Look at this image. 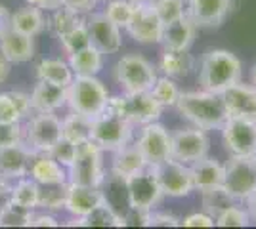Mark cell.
<instances>
[{"label":"cell","mask_w":256,"mask_h":229,"mask_svg":"<svg viewBox=\"0 0 256 229\" xmlns=\"http://www.w3.org/2000/svg\"><path fill=\"white\" fill-rule=\"evenodd\" d=\"M176 109L193 126L203 130L222 128V124L228 120V111H226L222 94L206 92L203 88L201 92H182Z\"/></svg>","instance_id":"obj_1"},{"label":"cell","mask_w":256,"mask_h":229,"mask_svg":"<svg viewBox=\"0 0 256 229\" xmlns=\"http://www.w3.org/2000/svg\"><path fill=\"white\" fill-rule=\"evenodd\" d=\"M243 67L241 61L230 50H208L201 59L199 67V84L206 92L222 94L224 90L241 80Z\"/></svg>","instance_id":"obj_2"},{"label":"cell","mask_w":256,"mask_h":229,"mask_svg":"<svg viewBox=\"0 0 256 229\" xmlns=\"http://www.w3.org/2000/svg\"><path fill=\"white\" fill-rule=\"evenodd\" d=\"M106 111L128 120L132 126H144L159 120L162 107L151 92H122L118 96H109Z\"/></svg>","instance_id":"obj_3"},{"label":"cell","mask_w":256,"mask_h":229,"mask_svg":"<svg viewBox=\"0 0 256 229\" xmlns=\"http://www.w3.org/2000/svg\"><path fill=\"white\" fill-rule=\"evenodd\" d=\"M107 99L109 92L98 76H75L73 82L67 86L69 109L88 119H94L106 111Z\"/></svg>","instance_id":"obj_4"},{"label":"cell","mask_w":256,"mask_h":229,"mask_svg":"<svg viewBox=\"0 0 256 229\" xmlns=\"http://www.w3.org/2000/svg\"><path fill=\"white\" fill-rule=\"evenodd\" d=\"M69 182L80 186L102 187L106 182L104 172V149L92 140L76 145V155L71 166L67 168Z\"/></svg>","instance_id":"obj_5"},{"label":"cell","mask_w":256,"mask_h":229,"mask_svg":"<svg viewBox=\"0 0 256 229\" xmlns=\"http://www.w3.org/2000/svg\"><path fill=\"white\" fill-rule=\"evenodd\" d=\"M115 80L124 92H150L157 80V69L144 55H122L115 65Z\"/></svg>","instance_id":"obj_6"},{"label":"cell","mask_w":256,"mask_h":229,"mask_svg":"<svg viewBox=\"0 0 256 229\" xmlns=\"http://www.w3.org/2000/svg\"><path fill=\"white\" fill-rule=\"evenodd\" d=\"M62 140V119L56 113H34L23 124V143L32 153H48Z\"/></svg>","instance_id":"obj_7"},{"label":"cell","mask_w":256,"mask_h":229,"mask_svg":"<svg viewBox=\"0 0 256 229\" xmlns=\"http://www.w3.org/2000/svg\"><path fill=\"white\" fill-rule=\"evenodd\" d=\"M90 140L100 145L104 151H117L124 147L132 140V124L128 120L120 119L117 115L104 111L92 119V132Z\"/></svg>","instance_id":"obj_8"},{"label":"cell","mask_w":256,"mask_h":229,"mask_svg":"<svg viewBox=\"0 0 256 229\" xmlns=\"http://www.w3.org/2000/svg\"><path fill=\"white\" fill-rule=\"evenodd\" d=\"M224 187L235 203H246L256 191V163L254 157H232L224 166Z\"/></svg>","instance_id":"obj_9"},{"label":"cell","mask_w":256,"mask_h":229,"mask_svg":"<svg viewBox=\"0 0 256 229\" xmlns=\"http://www.w3.org/2000/svg\"><path fill=\"white\" fill-rule=\"evenodd\" d=\"M124 189H126L128 208H144V210H153L162 199V189L157 180L155 170L148 166L138 174L128 176L122 180Z\"/></svg>","instance_id":"obj_10"},{"label":"cell","mask_w":256,"mask_h":229,"mask_svg":"<svg viewBox=\"0 0 256 229\" xmlns=\"http://www.w3.org/2000/svg\"><path fill=\"white\" fill-rule=\"evenodd\" d=\"M134 11L128 23V34L140 44H159L162 38V21L155 11V0H132Z\"/></svg>","instance_id":"obj_11"},{"label":"cell","mask_w":256,"mask_h":229,"mask_svg":"<svg viewBox=\"0 0 256 229\" xmlns=\"http://www.w3.org/2000/svg\"><path fill=\"white\" fill-rule=\"evenodd\" d=\"M220 130L232 157H256V120L228 117Z\"/></svg>","instance_id":"obj_12"},{"label":"cell","mask_w":256,"mask_h":229,"mask_svg":"<svg viewBox=\"0 0 256 229\" xmlns=\"http://www.w3.org/2000/svg\"><path fill=\"white\" fill-rule=\"evenodd\" d=\"M136 145L146 157L148 166H157L172 157V134L159 120L142 126Z\"/></svg>","instance_id":"obj_13"},{"label":"cell","mask_w":256,"mask_h":229,"mask_svg":"<svg viewBox=\"0 0 256 229\" xmlns=\"http://www.w3.org/2000/svg\"><path fill=\"white\" fill-rule=\"evenodd\" d=\"M151 168L157 174L162 195L180 199V197H188L192 191H195L190 164H184L170 157L168 161L157 164V166H151Z\"/></svg>","instance_id":"obj_14"},{"label":"cell","mask_w":256,"mask_h":229,"mask_svg":"<svg viewBox=\"0 0 256 229\" xmlns=\"http://www.w3.org/2000/svg\"><path fill=\"white\" fill-rule=\"evenodd\" d=\"M210 140L206 136V130L190 126L172 132V159L184 164H193L195 161L208 155Z\"/></svg>","instance_id":"obj_15"},{"label":"cell","mask_w":256,"mask_h":229,"mask_svg":"<svg viewBox=\"0 0 256 229\" xmlns=\"http://www.w3.org/2000/svg\"><path fill=\"white\" fill-rule=\"evenodd\" d=\"M107 197L100 187L80 186L67 182L65 186V212L71 218H84L96 207H100Z\"/></svg>","instance_id":"obj_16"},{"label":"cell","mask_w":256,"mask_h":229,"mask_svg":"<svg viewBox=\"0 0 256 229\" xmlns=\"http://www.w3.org/2000/svg\"><path fill=\"white\" fill-rule=\"evenodd\" d=\"M86 27L90 33V40L104 55L117 54L122 48V34L113 21H109L106 13H92L86 17Z\"/></svg>","instance_id":"obj_17"},{"label":"cell","mask_w":256,"mask_h":229,"mask_svg":"<svg viewBox=\"0 0 256 229\" xmlns=\"http://www.w3.org/2000/svg\"><path fill=\"white\" fill-rule=\"evenodd\" d=\"M232 0H188L186 13L197 27H220L232 10Z\"/></svg>","instance_id":"obj_18"},{"label":"cell","mask_w":256,"mask_h":229,"mask_svg":"<svg viewBox=\"0 0 256 229\" xmlns=\"http://www.w3.org/2000/svg\"><path fill=\"white\" fill-rule=\"evenodd\" d=\"M228 117L256 120V88L245 82H235L222 92Z\"/></svg>","instance_id":"obj_19"},{"label":"cell","mask_w":256,"mask_h":229,"mask_svg":"<svg viewBox=\"0 0 256 229\" xmlns=\"http://www.w3.org/2000/svg\"><path fill=\"white\" fill-rule=\"evenodd\" d=\"M29 178L38 186H64L69 182V172L48 153H32L29 164Z\"/></svg>","instance_id":"obj_20"},{"label":"cell","mask_w":256,"mask_h":229,"mask_svg":"<svg viewBox=\"0 0 256 229\" xmlns=\"http://www.w3.org/2000/svg\"><path fill=\"white\" fill-rule=\"evenodd\" d=\"M32 151L25 143H16L8 147H0V178L16 182L29 174V164Z\"/></svg>","instance_id":"obj_21"},{"label":"cell","mask_w":256,"mask_h":229,"mask_svg":"<svg viewBox=\"0 0 256 229\" xmlns=\"http://www.w3.org/2000/svg\"><path fill=\"white\" fill-rule=\"evenodd\" d=\"M67 105V88L48 80H36L31 92L32 113H58Z\"/></svg>","instance_id":"obj_22"},{"label":"cell","mask_w":256,"mask_h":229,"mask_svg":"<svg viewBox=\"0 0 256 229\" xmlns=\"http://www.w3.org/2000/svg\"><path fill=\"white\" fill-rule=\"evenodd\" d=\"M0 55L10 63L20 65L31 61L34 55V40L32 36H27L23 33H18L14 29H8L0 36Z\"/></svg>","instance_id":"obj_23"},{"label":"cell","mask_w":256,"mask_h":229,"mask_svg":"<svg viewBox=\"0 0 256 229\" xmlns=\"http://www.w3.org/2000/svg\"><path fill=\"white\" fill-rule=\"evenodd\" d=\"M32 113L31 94L25 92H0V124L23 122Z\"/></svg>","instance_id":"obj_24"},{"label":"cell","mask_w":256,"mask_h":229,"mask_svg":"<svg viewBox=\"0 0 256 229\" xmlns=\"http://www.w3.org/2000/svg\"><path fill=\"white\" fill-rule=\"evenodd\" d=\"M195 31H197V25L186 13L184 17H180V19H176V21L172 23H166L162 27L160 44L166 50H190L193 38H195Z\"/></svg>","instance_id":"obj_25"},{"label":"cell","mask_w":256,"mask_h":229,"mask_svg":"<svg viewBox=\"0 0 256 229\" xmlns=\"http://www.w3.org/2000/svg\"><path fill=\"white\" fill-rule=\"evenodd\" d=\"M190 168H192L195 191H204V189H210V187L224 186V164L218 163L216 159H210L208 155L190 164Z\"/></svg>","instance_id":"obj_26"},{"label":"cell","mask_w":256,"mask_h":229,"mask_svg":"<svg viewBox=\"0 0 256 229\" xmlns=\"http://www.w3.org/2000/svg\"><path fill=\"white\" fill-rule=\"evenodd\" d=\"M146 168H148V161L142 155V151L138 149L136 143H128V145H124V147H120V149L115 151L111 172L120 182L126 180L128 176L138 174L142 170H146Z\"/></svg>","instance_id":"obj_27"},{"label":"cell","mask_w":256,"mask_h":229,"mask_svg":"<svg viewBox=\"0 0 256 229\" xmlns=\"http://www.w3.org/2000/svg\"><path fill=\"white\" fill-rule=\"evenodd\" d=\"M67 226H78V228H126L124 216H120L115 208L107 203V199L96 207L84 218H71Z\"/></svg>","instance_id":"obj_28"},{"label":"cell","mask_w":256,"mask_h":229,"mask_svg":"<svg viewBox=\"0 0 256 229\" xmlns=\"http://www.w3.org/2000/svg\"><path fill=\"white\" fill-rule=\"evenodd\" d=\"M10 29L23 33L27 36H38L46 29V17H44V11L36 6L27 4L25 8L18 10L16 13H12V21Z\"/></svg>","instance_id":"obj_29"},{"label":"cell","mask_w":256,"mask_h":229,"mask_svg":"<svg viewBox=\"0 0 256 229\" xmlns=\"http://www.w3.org/2000/svg\"><path fill=\"white\" fill-rule=\"evenodd\" d=\"M193 69V57L188 50H166L160 54L159 59V71L164 76L170 78H184L192 73Z\"/></svg>","instance_id":"obj_30"},{"label":"cell","mask_w":256,"mask_h":229,"mask_svg":"<svg viewBox=\"0 0 256 229\" xmlns=\"http://www.w3.org/2000/svg\"><path fill=\"white\" fill-rule=\"evenodd\" d=\"M67 61H69L75 76H98V73L104 69V54L94 44L86 46L84 50H80L76 54H71Z\"/></svg>","instance_id":"obj_31"},{"label":"cell","mask_w":256,"mask_h":229,"mask_svg":"<svg viewBox=\"0 0 256 229\" xmlns=\"http://www.w3.org/2000/svg\"><path fill=\"white\" fill-rule=\"evenodd\" d=\"M36 78L38 80H48L54 84H60V86H69L75 78V73L69 65V61L65 59H58V57H48L42 59L38 65H36Z\"/></svg>","instance_id":"obj_32"},{"label":"cell","mask_w":256,"mask_h":229,"mask_svg":"<svg viewBox=\"0 0 256 229\" xmlns=\"http://www.w3.org/2000/svg\"><path fill=\"white\" fill-rule=\"evenodd\" d=\"M38 195H40V186L29 176H23L12 184L10 201L14 205H20L27 210H36L38 208Z\"/></svg>","instance_id":"obj_33"},{"label":"cell","mask_w":256,"mask_h":229,"mask_svg":"<svg viewBox=\"0 0 256 229\" xmlns=\"http://www.w3.org/2000/svg\"><path fill=\"white\" fill-rule=\"evenodd\" d=\"M90 132H92V119H88L84 115L73 113L62 119V136L65 140L73 143H82L90 140Z\"/></svg>","instance_id":"obj_34"},{"label":"cell","mask_w":256,"mask_h":229,"mask_svg":"<svg viewBox=\"0 0 256 229\" xmlns=\"http://www.w3.org/2000/svg\"><path fill=\"white\" fill-rule=\"evenodd\" d=\"M82 21V15L76 11L69 10L65 6H60L56 10L50 11V17L46 19V29L54 34V36H64L65 33H69L73 27H76Z\"/></svg>","instance_id":"obj_35"},{"label":"cell","mask_w":256,"mask_h":229,"mask_svg":"<svg viewBox=\"0 0 256 229\" xmlns=\"http://www.w3.org/2000/svg\"><path fill=\"white\" fill-rule=\"evenodd\" d=\"M201 193V205H203V210L208 212L212 218H216L218 214H222L226 208L232 207L235 201L234 197L226 191L224 186H216L210 187V189H204V191H199Z\"/></svg>","instance_id":"obj_36"},{"label":"cell","mask_w":256,"mask_h":229,"mask_svg":"<svg viewBox=\"0 0 256 229\" xmlns=\"http://www.w3.org/2000/svg\"><path fill=\"white\" fill-rule=\"evenodd\" d=\"M151 96L157 99L160 107H176L178 99H180V88L176 84V80L170 78V76H157L155 84L151 86Z\"/></svg>","instance_id":"obj_37"},{"label":"cell","mask_w":256,"mask_h":229,"mask_svg":"<svg viewBox=\"0 0 256 229\" xmlns=\"http://www.w3.org/2000/svg\"><path fill=\"white\" fill-rule=\"evenodd\" d=\"M32 212L8 201L0 210V228H31Z\"/></svg>","instance_id":"obj_38"},{"label":"cell","mask_w":256,"mask_h":229,"mask_svg":"<svg viewBox=\"0 0 256 229\" xmlns=\"http://www.w3.org/2000/svg\"><path fill=\"white\" fill-rule=\"evenodd\" d=\"M60 42H62V48L65 50L67 55L76 54V52L84 50L86 46H90L92 40H90V33H88L84 17H82V21L78 23L76 27H73L69 33H65L64 36H60Z\"/></svg>","instance_id":"obj_39"},{"label":"cell","mask_w":256,"mask_h":229,"mask_svg":"<svg viewBox=\"0 0 256 229\" xmlns=\"http://www.w3.org/2000/svg\"><path fill=\"white\" fill-rule=\"evenodd\" d=\"M65 186H40V195H38V208L36 210H46V212H62L65 210Z\"/></svg>","instance_id":"obj_40"},{"label":"cell","mask_w":256,"mask_h":229,"mask_svg":"<svg viewBox=\"0 0 256 229\" xmlns=\"http://www.w3.org/2000/svg\"><path fill=\"white\" fill-rule=\"evenodd\" d=\"M106 17L109 21H113L118 29H126L130 19H132V11H134V2L132 0H109L106 2Z\"/></svg>","instance_id":"obj_41"},{"label":"cell","mask_w":256,"mask_h":229,"mask_svg":"<svg viewBox=\"0 0 256 229\" xmlns=\"http://www.w3.org/2000/svg\"><path fill=\"white\" fill-rule=\"evenodd\" d=\"M214 220H216L218 228H246V226H250L252 218H250L246 207H237L234 203L232 207H228L222 214H218Z\"/></svg>","instance_id":"obj_42"},{"label":"cell","mask_w":256,"mask_h":229,"mask_svg":"<svg viewBox=\"0 0 256 229\" xmlns=\"http://www.w3.org/2000/svg\"><path fill=\"white\" fill-rule=\"evenodd\" d=\"M155 11L162 25H166L186 15V2L184 0H155Z\"/></svg>","instance_id":"obj_43"},{"label":"cell","mask_w":256,"mask_h":229,"mask_svg":"<svg viewBox=\"0 0 256 229\" xmlns=\"http://www.w3.org/2000/svg\"><path fill=\"white\" fill-rule=\"evenodd\" d=\"M48 155L54 157L60 164H64L65 168H69L76 155V143L69 142V140H65L64 136H62V140L56 145H52V149L48 151Z\"/></svg>","instance_id":"obj_44"},{"label":"cell","mask_w":256,"mask_h":229,"mask_svg":"<svg viewBox=\"0 0 256 229\" xmlns=\"http://www.w3.org/2000/svg\"><path fill=\"white\" fill-rule=\"evenodd\" d=\"M23 143V124L22 122H8L0 124V147H8Z\"/></svg>","instance_id":"obj_45"},{"label":"cell","mask_w":256,"mask_h":229,"mask_svg":"<svg viewBox=\"0 0 256 229\" xmlns=\"http://www.w3.org/2000/svg\"><path fill=\"white\" fill-rule=\"evenodd\" d=\"M182 226L184 228H214L216 226V220L208 214V212H193L188 214L186 218L182 220Z\"/></svg>","instance_id":"obj_46"},{"label":"cell","mask_w":256,"mask_h":229,"mask_svg":"<svg viewBox=\"0 0 256 229\" xmlns=\"http://www.w3.org/2000/svg\"><path fill=\"white\" fill-rule=\"evenodd\" d=\"M151 210H144V208H128L124 214V222L126 226L132 228H150Z\"/></svg>","instance_id":"obj_47"},{"label":"cell","mask_w":256,"mask_h":229,"mask_svg":"<svg viewBox=\"0 0 256 229\" xmlns=\"http://www.w3.org/2000/svg\"><path fill=\"white\" fill-rule=\"evenodd\" d=\"M182 220L176 218L174 214L168 212H155V208L151 210L150 228H180Z\"/></svg>","instance_id":"obj_48"},{"label":"cell","mask_w":256,"mask_h":229,"mask_svg":"<svg viewBox=\"0 0 256 229\" xmlns=\"http://www.w3.org/2000/svg\"><path fill=\"white\" fill-rule=\"evenodd\" d=\"M60 222L54 216L52 212H46V210H40V212H32L31 218V228H58Z\"/></svg>","instance_id":"obj_49"},{"label":"cell","mask_w":256,"mask_h":229,"mask_svg":"<svg viewBox=\"0 0 256 229\" xmlns=\"http://www.w3.org/2000/svg\"><path fill=\"white\" fill-rule=\"evenodd\" d=\"M98 2H100V0H62V6L76 11V13H80V15H84V13H90V11H92V8L96 6Z\"/></svg>","instance_id":"obj_50"},{"label":"cell","mask_w":256,"mask_h":229,"mask_svg":"<svg viewBox=\"0 0 256 229\" xmlns=\"http://www.w3.org/2000/svg\"><path fill=\"white\" fill-rule=\"evenodd\" d=\"M27 4L36 6V8H40L42 11H52L62 6V0H27Z\"/></svg>","instance_id":"obj_51"},{"label":"cell","mask_w":256,"mask_h":229,"mask_svg":"<svg viewBox=\"0 0 256 229\" xmlns=\"http://www.w3.org/2000/svg\"><path fill=\"white\" fill-rule=\"evenodd\" d=\"M14 182H8L4 178H0V210L4 208V205L10 201V189Z\"/></svg>","instance_id":"obj_52"},{"label":"cell","mask_w":256,"mask_h":229,"mask_svg":"<svg viewBox=\"0 0 256 229\" xmlns=\"http://www.w3.org/2000/svg\"><path fill=\"white\" fill-rule=\"evenodd\" d=\"M10 21H12V13L8 11V8L4 4H0V36L10 29Z\"/></svg>","instance_id":"obj_53"},{"label":"cell","mask_w":256,"mask_h":229,"mask_svg":"<svg viewBox=\"0 0 256 229\" xmlns=\"http://www.w3.org/2000/svg\"><path fill=\"white\" fill-rule=\"evenodd\" d=\"M10 76V63L0 55V84Z\"/></svg>","instance_id":"obj_54"},{"label":"cell","mask_w":256,"mask_h":229,"mask_svg":"<svg viewBox=\"0 0 256 229\" xmlns=\"http://www.w3.org/2000/svg\"><path fill=\"white\" fill-rule=\"evenodd\" d=\"M246 210H248L250 218L256 222V191L250 197H248V199H246Z\"/></svg>","instance_id":"obj_55"},{"label":"cell","mask_w":256,"mask_h":229,"mask_svg":"<svg viewBox=\"0 0 256 229\" xmlns=\"http://www.w3.org/2000/svg\"><path fill=\"white\" fill-rule=\"evenodd\" d=\"M250 84L256 88V63H254V67H252V73H250Z\"/></svg>","instance_id":"obj_56"},{"label":"cell","mask_w":256,"mask_h":229,"mask_svg":"<svg viewBox=\"0 0 256 229\" xmlns=\"http://www.w3.org/2000/svg\"><path fill=\"white\" fill-rule=\"evenodd\" d=\"M102 2H109V0H102Z\"/></svg>","instance_id":"obj_57"},{"label":"cell","mask_w":256,"mask_h":229,"mask_svg":"<svg viewBox=\"0 0 256 229\" xmlns=\"http://www.w3.org/2000/svg\"><path fill=\"white\" fill-rule=\"evenodd\" d=\"M232 2H234V4H235V2H237V0H232Z\"/></svg>","instance_id":"obj_58"},{"label":"cell","mask_w":256,"mask_h":229,"mask_svg":"<svg viewBox=\"0 0 256 229\" xmlns=\"http://www.w3.org/2000/svg\"><path fill=\"white\" fill-rule=\"evenodd\" d=\"M254 163H256V157H254Z\"/></svg>","instance_id":"obj_59"}]
</instances>
